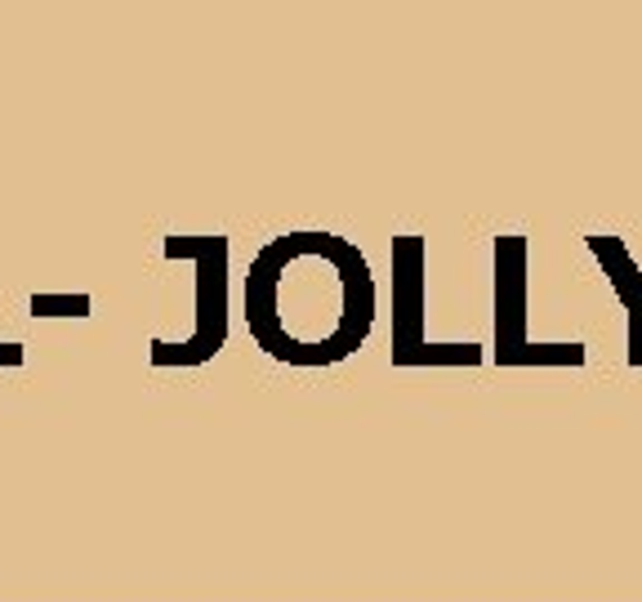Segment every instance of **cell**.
I'll use <instances>...</instances> for the list:
<instances>
[{
	"mask_svg": "<svg viewBox=\"0 0 642 602\" xmlns=\"http://www.w3.org/2000/svg\"><path fill=\"white\" fill-rule=\"evenodd\" d=\"M245 322L259 349L290 367H335L375 327V277L335 232L268 241L245 277Z\"/></svg>",
	"mask_w": 642,
	"mask_h": 602,
	"instance_id": "1",
	"label": "cell"
},
{
	"mask_svg": "<svg viewBox=\"0 0 642 602\" xmlns=\"http://www.w3.org/2000/svg\"><path fill=\"white\" fill-rule=\"evenodd\" d=\"M424 272L429 254L420 237L393 245V362L398 367H478V344H429L424 340Z\"/></svg>",
	"mask_w": 642,
	"mask_h": 602,
	"instance_id": "3",
	"label": "cell"
},
{
	"mask_svg": "<svg viewBox=\"0 0 642 602\" xmlns=\"http://www.w3.org/2000/svg\"><path fill=\"white\" fill-rule=\"evenodd\" d=\"M584 245H589V254L598 259L602 277L611 281L620 309H624V322H629V335H624L629 353H624V362H629L633 371H642V268L633 263V254H629V245H624L620 237L589 232Z\"/></svg>",
	"mask_w": 642,
	"mask_h": 602,
	"instance_id": "4",
	"label": "cell"
},
{
	"mask_svg": "<svg viewBox=\"0 0 642 602\" xmlns=\"http://www.w3.org/2000/svg\"><path fill=\"white\" fill-rule=\"evenodd\" d=\"M495 362L500 367H584L580 340L535 344L526 335V237L495 241Z\"/></svg>",
	"mask_w": 642,
	"mask_h": 602,
	"instance_id": "2",
	"label": "cell"
}]
</instances>
